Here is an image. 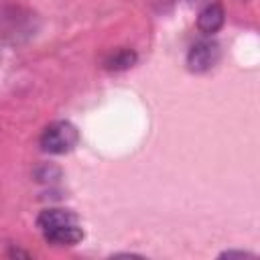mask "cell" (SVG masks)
I'll use <instances>...</instances> for the list:
<instances>
[{
	"label": "cell",
	"mask_w": 260,
	"mask_h": 260,
	"mask_svg": "<svg viewBox=\"0 0 260 260\" xmlns=\"http://www.w3.org/2000/svg\"><path fill=\"white\" fill-rule=\"evenodd\" d=\"M37 225L43 238L53 246H73L83 238V230L77 217L67 209H59V207L43 209L37 217Z\"/></svg>",
	"instance_id": "obj_1"
},
{
	"label": "cell",
	"mask_w": 260,
	"mask_h": 260,
	"mask_svg": "<svg viewBox=\"0 0 260 260\" xmlns=\"http://www.w3.org/2000/svg\"><path fill=\"white\" fill-rule=\"evenodd\" d=\"M77 142H79V132L67 120H59V122L49 124L43 130L41 140H39L41 148L49 154H65V152L73 150Z\"/></svg>",
	"instance_id": "obj_2"
},
{
	"label": "cell",
	"mask_w": 260,
	"mask_h": 260,
	"mask_svg": "<svg viewBox=\"0 0 260 260\" xmlns=\"http://www.w3.org/2000/svg\"><path fill=\"white\" fill-rule=\"evenodd\" d=\"M221 57V49L215 41L211 39H205V41H199L195 43L189 53H187V67L195 73H203V71H209L211 67H215V63L219 61Z\"/></svg>",
	"instance_id": "obj_3"
},
{
	"label": "cell",
	"mask_w": 260,
	"mask_h": 260,
	"mask_svg": "<svg viewBox=\"0 0 260 260\" xmlns=\"http://www.w3.org/2000/svg\"><path fill=\"white\" fill-rule=\"evenodd\" d=\"M223 22H225V12H223V6L217 4V2L207 4V6L199 12V16H197V26H199V30L205 32V35L217 32V30L223 26Z\"/></svg>",
	"instance_id": "obj_4"
},
{
	"label": "cell",
	"mask_w": 260,
	"mask_h": 260,
	"mask_svg": "<svg viewBox=\"0 0 260 260\" xmlns=\"http://www.w3.org/2000/svg\"><path fill=\"white\" fill-rule=\"evenodd\" d=\"M136 61H138L136 51H132V49H118V51L110 53L104 59V69H108V71H126Z\"/></svg>",
	"instance_id": "obj_5"
},
{
	"label": "cell",
	"mask_w": 260,
	"mask_h": 260,
	"mask_svg": "<svg viewBox=\"0 0 260 260\" xmlns=\"http://www.w3.org/2000/svg\"><path fill=\"white\" fill-rule=\"evenodd\" d=\"M57 171H59V169L45 165V167L37 169V179H39V181H49V179H51V173H57Z\"/></svg>",
	"instance_id": "obj_6"
},
{
	"label": "cell",
	"mask_w": 260,
	"mask_h": 260,
	"mask_svg": "<svg viewBox=\"0 0 260 260\" xmlns=\"http://www.w3.org/2000/svg\"><path fill=\"white\" fill-rule=\"evenodd\" d=\"M219 258H254V254L242 252V250H228V252H221Z\"/></svg>",
	"instance_id": "obj_7"
},
{
	"label": "cell",
	"mask_w": 260,
	"mask_h": 260,
	"mask_svg": "<svg viewBox=\"0 0 260 260\" xmlns=\"http://www.w3.org/2000/svg\"><path fill=\"white\" fill-rule=\"evenodd\" d=\"M10 256H22V258H28L26 252H20V250H10Z\"/></svg>",
	"instance_id": "obj_8"
}]
</instances>
